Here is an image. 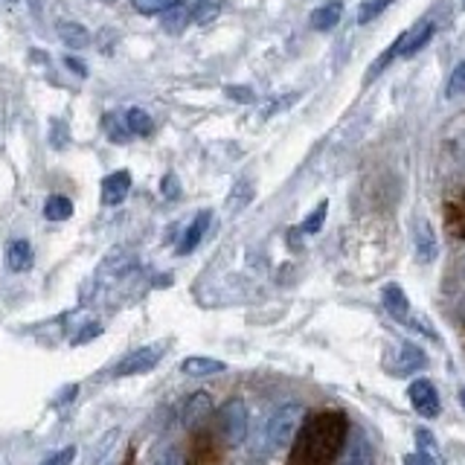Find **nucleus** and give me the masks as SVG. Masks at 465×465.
<instances>
[{"mask_svg":"<svg viewBox=\"0 0 465 465\" xmlns=\"http://www.w3.org/2000/svg\"><path fill=\"white\" fill-rule=\"evenodd\" d=\"M381 302H384V309L396 320H407V323H411V300H407L401 285H396V282L384 285L381 288Z\"/></svg>","mask_w":465,"mask_h":465,"instance_id":"nucleus-11","label":"nucleus"},{"mask_svg":"<svg viewBox=\"0 0 465 465\" xmlns=\"http://www.w3.org/2000/svg\"><path fill=\"white\" fill-rule=\"evenodd\" d=\"M102 125H105V134L114 140V143H128L131 137V128L125 123V116H116V114H105V120H102Z\"/></svg>","mask_w":465,"mask_h":465,"instance_id":"nucleus-20","label":"nucleus"},{"mask_svg":"<svg viewBox=\"0 0 465 465\" xmlns=\"http://www.w3.org/2000/svg\"><path fill=\"white\" fill-rule=\"evenodd\" d=\"M413 440H416V454L425 460L428 465H448L445 462V454H442V445L436 442L433 430L428 428H416L413 430Z\"/></svg>","mask_w":465,"mask_h":465,"instance_id":"nucleus-9","label":"nucleus"},{"mask_svg":"<svg viewBox=\"0 0 465 465\" xmlns=\"http://www.w3.org/2000/svg\"><path fill=\"white\" fill-rule=\"evenodd\" d=\"M189 21H193V6L181 4V0H178V4H174V6H169V9L163 12V29H166V33H172V35L183 33Z\"/></svg>","mask_w":465,"mask_h":465,"instance_id":"nucleus-17","label":"nucleus"},{"mask_svg":"<svg viewBox=\"0 0 465 465\" xmlns=\"http://www.w3.org/2000/svg\"><path fill=\"white\" fill-rule=\"evenodd\" d=\"M294 99H297V94H288V96H276V102H271V105H268L265 111H262V116H273L276 111L288 108V105H291V102H294Z\"/></svg>","mask_w":465,"mask_h":465,"instance_id":"nucleus-30","label":"nucleus"},{"mask_svg":"<svg viewBox=\"0 0 465 465\" xmlns=\"http://www.w3.org/2000/svg\"><path fill=\"white\" fill-rule=\"evenodd\" d=\"M302 419H305V407L297 401L276 407V413L268 419V428H265V450L285 448L291 440H294V433L302 425Z\"/></svg>","mask_w":465,"mask_h":465,"instance_id":"nucleus-1","label":"nucleus"},{"mask_svg":"<svg viewBox=\"0 0 465 465\" xmlns=\"http://www.w3.org/2000/svg\"><path fill=\"white\" fill-rule=\"evenodd\" d=\"M55 29H58L62 44H67L70 50H84L87 44H91V33H87V29L76 21H58Z\"/></svg>","mask_w":465,"mask_h":465,"instance_id":"nucleus-13","label":"nucleus"},{"mask_svg":"<svg viewBox=\"0 0 465 465\" xmlns=\"http://www.w3.org/2000/svg\"><path fill=\"white\" fill-rule=\"evenodd\" d=\"M73 460H76V448H62V450H55L53 457H47V462L44 465H70Z\"/></svg>","mask_w":465,"mask_h":465,"instance_id":"nucleus-29","label":"nucleus"},{"mask_svg":"<svg viewBox=\"0 0 465 465\" xmlns=\"http://www.w3.org/2000/svg\"><path fill=\"white\" fill-rule=\"evenodd\" d=\"M343 18V4L341 0H331V4H323V6H317L312 12V26L320 29V33H326V29H331L334 24H338Z\"/></svg>","mask_w":465,"mask_h":465,"instance_id":"nucleus-15","label":"nucleus"},{"mask_svg":"<svg viewBox=\"0 0 465 465\" xmlns=\"http://www.w3.org/2000/svg\"><path fill=\"white\" fill-rule=\"evenodd\" d=\"M326 210H329V201H320L317 207L305 215V222H302V232H320V227H323V222H326Z\"/></svg>","mask_w":465,"mask_h":465,"instance_id":"nucleus-26","label":"nucleus"},{"mask_svg":"<svg viewBox=\"0 0 465 465\" xmlns=\"http://www.w3.org/2000/svg\"><path fill=\"white\" fill-rule=\"evenodd\" d=\"M181 370L193 378H203V375H215V372H224L227 363L224 361H215V358H203V355H193L181 363Z\"/></svg>","mask_w":465,"mask_h":465,"instance_id":"nucleus-14","label":"nucleus"},{"mask_svg":"<svg viewBox=\"0 0 465 465\" xmlns=\"http://www.w3.org/2000/svg\"><path fill=\"white\" fill-rule=\"evenodd\" d=\"M445 96L448 99H457V96H465V58L450 70L448 76V84H445Z\"/></svg>","mask_w":465,"mask_h":465,"instance_id":"nucleus-25","label":"nucleus"},{"mask_svg":"<svg viewBox=\"0 0 465 465\" xmlns=\"http://www.w3.org/2000/svg\"><path fill=\"white\" fill-rule=\"evenodd\" d=\"M128 189H131V174L125 169L108 174V178L102 181V203H108V207H116V203L125 201Z\"/></svg>","mask_w":465,"mask_h":465,"instance_id":"nucleus-8","label":"nucleus"},{"mask_svg":"<svg viewBox=\"0 0 465 465\" xmlns=\"http://www.w3.org/2000/svg\"><path fill=\"white\" fill-rule=\"evenodd\" d=\"M64 67L73 70V73H76V76H82V79L87 76V67L79 62V58H73V55H64Z\"/></svg>","mask_w":465,"mask_h":465,"instance_id":"nucleus-33","label":"nucleus"},{"mask_svg":"<svg viewBox=\"0 0 465 465\" xmlns=\"http://www.w3.org/2000/svg\"><path fill=\"white\" fill-rule=\"evenodd\" d=\"M433 33H436V24L433 21H421V24H416L413 29H407V33H401L396 41L390 44V47L384 50V62L390 64L392 58H411V55H416L421 47H425V44L433 38Z\"/></svg>","mask_w":465,"mask_h":465,"instance_id":"nucleus-2","label":"nucleus"},{"mask_svg":"<svg viewBox=\"0 0 465 465\" xmlns=\"http://www.w3.org/2000/svg\"><path fill=\"white\" fill-rule=\"evenodd\" d=\"M247 425H251V419H247V407L242 399H230L222 411H218V430H222L224 442L227 445H239L244 442L247 436Z\"/></svg>","mask_w":465,"mask_h":465,"instance_id":"nucleus-3","label":"nucleus"},{"mask_svg":"<svg viewBox=\"0 0 465 465\" xmlns=\"http://www.w3.org/2000/svg\"><path fill=\"white\" fill-rule=\"evenodd\" d=\"M178 0H131V6L143 15H154V12H166L169 6H174Z\"/></svg>","mask_w":465,"mask_h":465,"instance_id":"nucleus-27","label":"nucleus"},{"mask_svg":"<svg viewBox=\"0 0 465 465\" xmlns=\"http://www.w3.org/2000/svg\"><path fill=\"white\" fill-rule=\"evenodd\" d=\"M125 123L131 128V134H137V137H145V134H152L154 131V123H152V116L145 114L143 108H131L125 114Z\"/></svg>","mask_w":465,"mask_h":465,"instance_id":"nucleus-21","label":"nucleus"},{"mask_svg":"<svg viewBox=\"0 0 465 465\" xmlns=\"http://www.w3.org/2000/svg\"><path fill=\"white\" fill-rule=\"evenodd\" d=\"M33 262H35V256H33V244H29L26 239H12V242L6 244V268H9L12 273H24V271H29V268H33Z\"/></svg>","mask_w":465,"mask_h":465,"instance_id":"nucleus-10","label":"nucleus"},{"mask_svg":"<svg viewBox=\"0 0 465 465\" xmlns=\"http://www.w3.org/2000/svg\"><path fill=\"white\" fill-rule=\"evenodd\" d=\"M251 198H253V183H251V181H239L236 186H232L230 198H227V210H230V213L244 210L247 203H251Z\"/></svg>","mask_w":465,"mask_h":465,"instance_id":"nucleus-22","label":"nucleus"},{"mask_svg":"<svg viewBox=\"0 0 465 465\" xmlns=\"http://www.w3.org/2000/svg\"><path fill=\"white\" fill-rule=\"evenodd\" d=\"M462 6H465V4H462Z\"/></svg>","mask_w":465,"mask_h":465,"instance_id":"nucleus-38","label":"nucleus"},{"mask_svg":"<svg viewBox=\"0 0 465 465\" xmlns=\"http://www.w3.org/2000/svg\"><path fill=\"white\" fill-rule=\"evenodd\" d=\"M338 465H375L372 445H370V440L361 430H352V436H349V442L343 448Z\"/></svg>","mask_w":465,"mask_h":465,"instance_id":"nucleus-6","label":"nucleus"},{"mask_svg":"<svg viewBox=\"0 0 465 465\" xmlns=\"http://www.w3.org/2000/svg\"><path fill=\"white\" fill-rule=\"evenodd\" d=\"M44 215H47L50 222H64V218L73 215V201L64 195H50L44 201Z\"/></svg>","mask_w":465,"mask_h":465,"instance_id":"nucleus-18","label":"nucleus"},{"mask_svg":"<svg viewBox=\"0 0 465 465\" xmlns=\"http://www.w3.org/2000/svg\"><path fill=\"white\" fill-rule=\"evenodd\" d=\"M154 465H181V457H178V450H166V454H160Z\"/></svg>","mask_w":465,"mask_h":465,"instance_id":"nucleus-34","label":"nucleus"},{"mask_svg":"<svg viewBox=\"0 0 465 465\" xmlns=\"http://www.w3.org/2000/svg\"><path fill=\"white\" fill-rule=\"evenodd\" d=\"M413 244H416V259L419 262H433L436 253H440V244H436V232L430 227L428 218H419L416 227H413Z\"/></svg>","mask_w":465,"mask_h":465,"instance_id":"nucleus-7","label":"nucleus"},{"mask_svg":"<svg viewBox=\"0 0 465 465\" xmlns=\"http://www.w3.org/2000/svg\"><path fill=\"white\" fill-rule=\"evenodd\" d=\"M50 140H53L55 149H64V145L70 143V128L62 120H53V125H50Z\"/></svg>","mask_w":465,"mask_h":465,"instance_id":"nucleus-28","label":"nucleus"},{"mask_svg":"<svg viewBox=\"0 0 465 465\" xmlns=\"http://www.w3.org/2000/svg\"><path fill=\"white\" fill-rule=\"evenodd\" d=\"M163 343H152V346H143L137 352H131L120 367L114 370L116 378H125V375H140V372H149L157 367V361L163 358Z\"/></svg>","mask_w":465,"mask_h":465,"instance_id":"nucleus-4","label":"nucleus"},{"mask_svg":"<svg viewBox=\"0 0 465 465\" xmlns=\"http://www.w3.org/2000/svg\"><path fill=\"white\" fill-rule=\"evenodd\" d=\"M392 4V0H363V4L358 6V12H355V24L358 26H367V24H372L378 15H384L387 12V6Z\"/></svg>","mask_w":465,"mask_h":465,"instance_id":"nucleus-19","label":"nucleus"},{"mask_svg":"<svg viewBox=\"0 0 465 465\" xmlns=\"http://www.w3.org/2000/svg\"><path fill=\"white\" fill-rule=\"evenodd\" d=\"M407 396H411V404L419 416H425V419L440 416V392H436V387L428 381V378L413 381L411 390H407Z\"/></svg>","mask_w":465,"mask_h":465,"instance_id":"nucleus-5","label":"nucleus"},{"mask_svg":"<svg viewBox=\"0 0 465 465\" xmlns=\"http://www.w3.org/2000/svg\"><path fill=\"white\" fill-rule=\"evenodd\" d=\"M105 4H111V0H105Z\"/></svg>","mask_w":465,"mask_h":465,"instance_id":"nucleus-37","label":"nucleus"},{"mask_svg":"<svg viewBox=\"0 0 465 465\" xmlns=\"http://www.w3.org/2000/svg\"><path fill=\"white\" fill-rule=\"evenodd\" d=\"M460 404H462V411H465V387L460 390Z\"/></svg>","mask_w":465,"mask_h":465,"instance_id":"nucleus-36","label":"nucleus"},{"mask_svg":"<svg viewBox=\"0 0 465 465\" xmlns=\"http://www.w3.org/2000/svg\"><path fill=\"white\" fill-rule=\"evenodd\" d=\"M160 189H163L166 198H178L181 195V183H178V178H174V174H166L163 183H160Z\"/></svg>","mask_w":465,"mask_h":465,"instance_id":"nucleus-32","label":"nucleus"},{"mask_svg":"<svg viewBox=\"0 0 465 465\" xmlns=\"http://www.w3.org/2000/svg\"><path fill=\"white\" fill-rule=\"evenodd\" d=\"M227 96H230V99H236V102H244V105H247V102H253V99H256L251 87H236V84L227 87Z\"/></svg>","mask_w":465,"mask_h":465,"instance_id":"nucleus-31","label":"nucleus"},{"mask_svg":"<svg viewBox=\"0 0 465 465\" xmlns=\"http://www.w3.org/2000/svg\"><path fill=\"white\" fill-rule=\"evenodd\" d=\"M210 218H213V213H210V210H201V213L195 215V222L189 224V230L183 232V239H181V244H178V253H181V256L193 253L195 247L201 244L203 232H207V227H210Z\"/></svg>","mask_w":465,"mask_h":465,"instance_id":"nucleus-12","label":"nucleus"},{"mask_svg":"<svg viewBox=\"0 0 465 465\" xmlns=\"http://www.w3.org/2000/svg\"><path fill=\"white\" fill-rule=\"evenodd\" d=\"M421 363H425V355H421L416 346L404 343V346L399 349V372H401V375H407V372L419 370Z\"/></svg>","mask_w":465,"mask_h":465,"instance_id":"nucleus-24","label":"nucleus"},{"mask_svg":"<svg viewBox=\"0 0 465 465\" xmlns=\"http://www.w3.org/2000/svg\"><path fill=\"white\" fill-rule=\"evenodd\" d=\"M213 411V399L207 396V392H195L193 399L186 401V411H183V425L186 428H195L201 419H207Z\"/></svg>","mask_w":465,"mask_h":465,"instance_id":"nucleus-16","label":"nucleus"},{"mask_svg":"<svg viewBox=\"0 0 465 465\" xmlns=\"http://www.w3.org/2000/svg\"><path fill=\"white\" fill-rule=\"evenodd\" d=\"M404 465H428V462L421 460V457L416 454V450H413V454H407V457H404Z\"/></svg>","mask_w":465,"mask_h":465,"instance_id":"nucleus-35","label":"nucleus"},{"mask_svg":"<svg viewBox=\"0 0 465 465\" xmlns=\"http://www.w3.org/2000/svg\"><path fill=\"white\" fill-rule=\"evenodd\" d=\"M222 6H224V0H198V4L193 6V21L195 24H210V21L218 18V15H222Z\"/></svg>","mask_w":465,"mask_h":465,"instance_id":"nucleus-23","label":"nucleus"}]
</instances>
